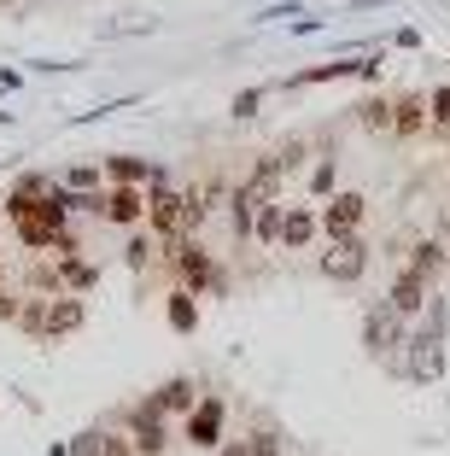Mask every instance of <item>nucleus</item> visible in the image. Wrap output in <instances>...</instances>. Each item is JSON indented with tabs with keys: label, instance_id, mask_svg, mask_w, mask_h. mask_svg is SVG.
Returning <instances> with one entry per match:
<instances>
[{
	"label": "nucleus",
	"instance_id": "obj_28",
	"mask_svg": "<svg viewBox=\"0 0 450 456\" xmlns=\"http://www.w3.org/2000/svg\"><path fill=\"white\" fill-rule=\"evenodd\" d=\"M328 193H333V159H322L310 170V200H328Z\"/></svg>",
	"mask_w": 450,
	"mask_h": 456
},
{
	"label": "nucleus",
	"instance_id": "obj_22",
	"mask_svg": "<svg viewBox=\"0 0 450 456\" xmlns=\"http://www.w3.org/2000/svg\"><path fill=\"white\" fill-rule=\"evenodd\" d=\"M410 269L433 281L438 269H445V246H438V240H421V246H415V257H410Z\"/></svg>",
	"mask_w": 450,
	"mask_h": 456
},
{
	"label": "nucleus",
	"instance_id": "obj_13",
	"mask_svg": "<svg viewBox=\"0 0 450 456\" xmlns=\"http://www.w3.org/2000/svg\"><path fill=\"white\" fill-rule=\"evenodd\" d=\"M427 287H433V281H427V275H415V269L404 264V275H397V281H392V298H386V305H392L397 316H404V322H410L415 310L427 305Z\"/></svg>",
	"mask_w": 450,
	"mask_h": 456
},
{
	"label": "nucleus",
	"instance_id": "obj_33",
	"mask_svg": "<svg viewBox=\"0 0 450 456\" xmlns=\"http://www.w3.org/2000/svg\"><path fill=\"white\" fill-rule=\"evenodd\" d=\"M0 293H6V269H0Z\"/></svg>",
	"mask_w": 450,
	"mask_h": 456
},
{
	"label": "nucleus",
	"instance_id": "obj_14",
	"mask_svg": "<svg viewBox=\"0 0 450 456\" xmlns=\"http://www.w3.org/2000/svg\"><path fill=\"white\" fill-rule=\"evenodd\" d=\"M427 123H433V118H427V100L421 94H397L392 100V134H397V141H415Z\"/></svg>",
	"mask_w": 450,
	"mask_h": 456
},
{
	"label": "nucleus",
	"instance_id": "obj_25",
	"mask_svg": "<svg viewBox=\"0 0 450 456\" xmlns=\"http://www.w3.org/2000/svg\"><path fill=\"white\" fill-rule=\"evenodd\" d=\"M100 444H106V428H82L77 439L65 444V451H70V456H100Z\"/></svg>",
	"mask_w": 450,
	"mask_h": 456
},
{
	"label": "nucleus",
	"instance_id": "obj_10",
	"mask_svg": "<svg viewBox=\"0 0 450 456\" xmlns=\"http://www.w3.org/2000/svg\"><path fill=\"white\" fill-rule=\"evenodd\" d=\"M106 223H118V228H141L146 223V193H141V182H118V188L106 193Z\"/></svg>",
	"mask_w": 450,
	"mask_h": 456
},
{
	"label": "nucleus",
	"instance_id": "obj_12",
	"mask_svg": "<svg viewBox=\"0 0 450 456\" xmlns=\"http://www.w3.org/2000/svg\"><path fill=\"white\" fill-rule=\"evenodd\" d=\"M234 193L252 205V211H258V205H275V200H281V170H275V159H258V170L246 175Z\"/></svg>",
	"mask_w": 450,
	"mask_h": 456
},
{
	"label": "nucleus",
	"instance_id": "obj_32",
	"mask_svg": "<svg viewBox=\"0 0 450 456\" xmlns=\"http://www.w3.org/2000/svg\"><path fill=\"white\" fill-rule=\"evenodd\" d=\"M217 456H252V444H246V433H240V439H228V444H217Z\"/></svg>",
	"mask_w": 450,
	"mask_h": 456
},
{
	"label": "nucleus",
	"instance_id": "obj_6",
	"mask_svg": "<svg viewBox=\"0 0 450 456\" xmlns=\"http://www.w3.org/2000/svg\"><path fill=\"white\" fill-rule=\"evenodd\" d=\"M397 339H410L404 334V316H397L392 305H374L369 316H363V346H369V357H397Z\"/></svg>",
	"mask_w": 450,
	"mask_h": 456
},
{
	"label": "nucleus",
	"instance_id": "obj_3",
	"mask_svg": "<svg viewBox=\"0 0 450 456\" xmlns=\"http://www.w3.org/2000/svg\"><path fill=\"white\" fill-rule=\"evenodd\" d=\"M223 428H228V403L223 398H199L182 416L187 444H199V451H217V444H223Z\"/></svg>",
	"mask_w": 450,
	"mask_h": 456
},
{
	"label": "nucleus",
	"instance_id": "obj_9",
	"mask_svg": "<svg viewBox=\"0 0 450 456\" xmlns=\"http://www.w3.org/2000/svg\"><path fill=\"white\" fill-rule=\"evenodd\" d=\"M404 362H410V375L421 380V387H433V380L445 375V346H438V328H433V334H410V357H404Z\"/></svg>",
	"mask_w": 450,
	"mask_h": 456
},
{
	"label": "nucleus",
	"instance_id": "obj_8",
	"mask_svg": "<svg viewBox=\"0 0 450 456\" xmlns=\"http://www.w3.org/2000/svg\"><path fill=\"white\" fill-rule=\"evenodd\" d=\"M146 216H152V228H159V240H176V234H182V193H176L170 182H152Z\"/></svg>",
	"mask_w": 450,
	"mask_h": 456
},
{
	"label": "nucleus",
	"instance_id": "obj_31",
	"mask_svg": "<svg viewBox=\"0 0 450 456\" xmlns=\"http://www.w3.org/2000/svg\"><path fill=\"white\" fill-rule=\"evenodd\" d=\"M427 118H438V123H450V88H438L433 100H427Z\"/></svg>",
	"mask_w": 450,
	"mask_h": 456
},
{
	"label": "nucleus",
	"instance_id": "obj_30",
	"mask_svg": "<svg viewBox=\"0 0 450 456\" xmlns=\"http://www.w3.org/2000/svg\"><path fill=\"white\" fill-rule=\"evenodd\" d=\"M100 456H135V439H129V433H106Z\"/></svg>",
	"mask_w": 450,
	"mask_h": 456
},
{
	"label": "nucleus",
	"instance_id": "obj_4",
	"mask_svg": "<svg viewBox=\"0 0 450 456\" xmlns=\"http://www.w3.org/2000/svg\"><path fill=\"white\" fill-rule=\"evenodd\" d=\"M129 439H135V456H164V439H170V416H164L152 398H141L129 410Z\"/></svg>",
	"mask_w": 450,
	"mask_h": 456
},
{
	"label": "nucleus",
	"instance_id": "obj_21",
	"mask_svg": "<svg viewBox=\"0 0 450 456\" xmlns=\"http://www.w3.org/2000/svg\"><path fill=\"white\" fill-rule=\"evenodd\" d=\"M18 328H24L29 339H41V328H47V298L41 293H29V305H18V316H12Z\"/></svg>",
	"mask_w": 450,
	"mask_h": 456
},
{
	"label": "nucleus",
	"instance_id": "obj_29",
	"mask_svg": "<svg viewBox=\"0 0 450 456\" xmlns=\"http://www.w3.org/2000/svg\"><path fill=\"white\" fill-rule=\"evenodd\" d=\"M258 106H264V88H246V94H234V118H258Z\"/></svg>",
	"mask_w": 450,
	"mask_h": 456
},
{
	"label": "nucleus",
	"instance_id": "obj_24",
	"mask_svg": "<svg viewBox=\"0 0 450 456\" xmlns=\"http://www.w3.org/2000/svg\"><path fill=\"white\" fill-rule=\"evenodd\" d=\"M123 264H129V269H146V264H152V240H146L141 228H135L129 246H123Z\"/></svg>",
	"mask_w": 450,
	"mask_h": 456
},
{
	"label": "nucleus",
	"instance_id": "obj_2",
	"mask_svg": "<svg viewBox=\"0 0 450 456\" xmlns=\"http://www.w3.org/2000/svg\"><path fill=\"white\" fill-rule=\"evenodd\" d=\"M363 216H369V193L345 188V193H328V205H322V234L328 240H345V234H357Z\"/></svg>",
	"mask_w": 450,
	"mask_h": 456
},
{
	"label": "nucleus",
	"instance_id": "obj_18",
	"mask_svg": "<svg viewBox=\"0 0 450 456\" xmlns=\"http://www.w3.org/2000/svg\"><path fill=\"white\" fill-rule=\"evenodd\" d=\"M357 123L369 134H392V100H386V94H363L357 100Z\"/></svg>",
	"mask_w": 450,
	"mask_h": 456
},
{
	"label": "nucleus",
	"instance_id": "obj_20",
	"mask_svg": "<svg viewBox=\"0 0 450 456\" xmlns=\"http://www.w3.org/2000/svg\"><path fill=\"white\" fill-rule=\"evenodd\" d=\"M252 240L258 246H281V205H258L252 211Z\"/></svg>",
	"mask_w": 450,
	"mask_h": 456
},
{
	"label": "nucleus",
	"instance_id": "obj_7",
	"mask_svg": "<svg viewBox=\"0 0 450 456\" xmlns=\"http://www.w3.org/2000/svg\"><path fill=\"white\" fill-rule=\"evenodd\" d=\"M82 322H88V298L82 293H53L47 298V328H41V339H70Z\"/></svg>",
	"mask_w": 450,
	"mask_h": 456
},
{
	"label": "nucleus",
	"instance_id": "obj_34",
	"mask_svg": "<svg viewBox=\"0 0 450 456\" xmlns=\"http://www.w3.org/2000/svg\"><path fill=\"white\" fill-rule=\"evenodd\" d=\"M0 6H12V0H0Z\"/></svg>",
	"mask_w": 450,
	"mask_h": 456
},
{
	"label": "nucleus",
	"instance_id": "obj_1",
	"mask_svg": "<svg viewBox=\"0 0 450 456\" xmlns=\"http://www.w3.org/2000/svg\"><path fill=\"white\" fill-rule=\"evenodd\" d=\"M159 252H164V264L176 269V281H182L187 293H217V298H228V275H223V264H217V257L205 252L193 234H176V240H164Z\"/></svg>",
	"mask_w": 450,
	"mask_h": 456
},
{
	"label": "nucleus",
	"instance_id": "obj_19",
	"mask_svg": "<svg viewBox=\"0 0 450 456\" xmlns=\"http://www.w3.org/2000/svg\"><path fill=\"white\" fill-rule=\"evenodd\" d=\"M164 316H170V328H182V334L199 322V305H193V293H187L182 281H176V293H170V305H164Z\"/></svg>",
	"mask_w": 450,
	"mask_h": 456
},
{
	"label": "nucleus",
	"instance_id": "obj_26",
	"mask_svg": "<svg viewBox=\"0 0 450 456\" xmlns=\"http://www.w3.org/2000/svg\"><path fill=\"white\" fill-rule=\"evenodd\" d=\"M246 444H252V456H281V433L275 428H252Z\"/></svg>",
	"mask_w": 450,
	"mask_h": 456
},
{
	"label": "nucleus",
	"instance_id": "obj_16",
	"mask_svg": "<svg viewBox=\"0 0 450 456\" xmlns=\"http://www.w3.org/2000/svg\"><path fill=\"white\" fill-rule=\"evenodd\" d=\"M59 287L65 293H94L100 287V264H88V257H59Z\"/></svg>",
	"mask_w": 450,
	"mask_h": 456
},
{
	"label": "nucleus",
	"instance_id": "obj_17",
	"mask_svg": "<svg viewBox=\"0 0 450 456\" xmlns=\"http://www.w3.org/2000/svg\"><path fill=\"white\" fill-rule=\"evenodd\" d=\"M47 193H53V188H47V175L29 170V175H18V182H12V193H6V211L18 216V211H29V205H41Z\"/></svg>",
	"mask_w": 450,
	"mask_h": 456
},
{
	"label": "nucleus",
	"instance_id": "obj_23",
	"mask_svg": "<svg viewBox=\"0 0 450 456\" xmlns=\"http://www.w3.org/2000/svg\"><path fill=\"white\" fill-rule=\"evenodd\" d=\"M106 175L111 182H146V159H129V152H118V159H106Z\"/></svg>",
	"mask_w": 450,
	"mask_h": 456
},
{
	"label": "nucleus",
	"instance_id": "obj_27",
	"mask_svg": "<svg viewBox=\"0 0 450 456\" xmlns=\"http://www.w3.org/2000/svg\"><path fill=\"white\" fill-rule=\"evenodd\" d=\"M65 188H77V193H94V188H100V170H94V164H70Z\"/></svg>",
	"mask_w": 450,
	"mask_h": 456
},
{
	"label": "nucleus",
	"instance_id": "obj_11",
	"mask_svg": "<svg viewBox=\"0 0 450 456\" xmlns=\"http://www.w3.org/2000/svg\"><path fill=\"white\" fill-rule=\"evenodd\" d=\"M322 234V216L310 211V205H292V211H281V246L287 252H305V246H316Z\"/></svg>",
	"mask_w": 450,
	"mask_h": 456
},
{
	"label": "nucleus",
	"instance_id": "obj_5",
	"mask_svg": "<svg viewBox=\"0 0 450 456\" xmlns=\"http://www.w3.org/2000/svg\"><path fill=\"white\" fill-rule=\"evenodd\" d=\"M363 269H369V240L363 234H345V240L322 246V275L328 281H357Z\"/></svg>",
	"mask_w": 450,
	"mask_h": 456
},
{
	"label": "nucleus",
	"instance_id": "obj_15",
	"mask_svg": "<svg viewBox=\"0 0 450 456\" xmlns=\"http://www.w3.org/2000/svg\"><path fill=\"white\" fill-rule=\"evenodd\" d=\"M152 403H159V410H164V416H187V410H193V403H199V380H187V375H176V380H164V387L159 392H152Z\"/></svg>",
	"mask_w": 450,
	"mask_h": 456
}]
</instances>
